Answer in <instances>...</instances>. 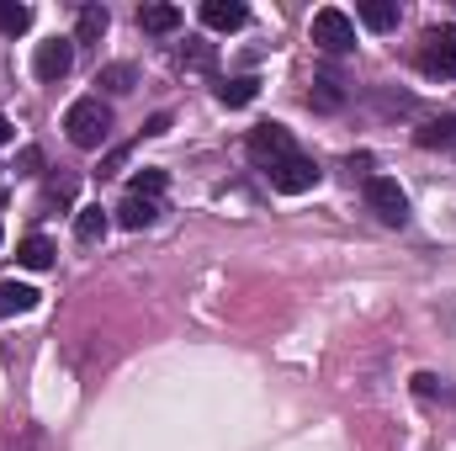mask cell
I'll list each match as a JSON object with an SVG mask.
<instances>
[{
	"label": "cell",
	"mask_w": 456,
	"mask_h": 451,
	"mask_svg": "<svg viewBox=\"0 0 456 451\" xmlns=\"http://www.w3.org/2000/svg\"><path fill=\"white\" fill-rule=\"evenodd\" d=\"M64 133H69L75 149H102L107 133H112V107H107L102 96H80V102H69V112H64Z\"/></svg>",
	"instance_id": "6da1fadb"
},
{
	"label": "cell",
	"mask_w": 456,
	"mask_h": 451,
	"mask_svg": "<svg viewBox=\"0 0 456 451\" xmlns=\"http://www.w3.org/2000/svg\"><path fill=\"white\" fill-rule=\"evenodd\" d=\"M361 197H366V208H371V218H377V224H387V228L409 224V197H403V186H398L393 176H366Z\"/></svg>",
	"instance_id": "7a4b0ae2"
},
{
	"label": "cell",
	"mask_w": 456,
	"mask_h": 451,
	"mask_svg": "<svg viewBox=\"0 0 456 451\" xmlns=\"http://www.w3.org/2000/svg\"><path fill=\"white\" fill-rule=\"evenodd\" d=\"M419 70L430 80H456V27H430L425 43H419Z\"/></svg>",
	"instance_id": "3957f363"
},
{
	"label": "cell",
	"mask_w": 456,
	"mask_h": 451,
	"mask_svg": "<svg viewBox=\"0 0 456 451\" xmlns=\"http://www.w3.org/2000/svg\"><path fill=\"white\" fill-rule=\"evenodd\" d=\"M244 149H249V160H255L265 176H271L281 160H292V154H297V144H292V133H287L281 122H260V127L249 133V144H244Z\"/></svg>",
	"instance_id": "277c9868"
},
{
	"label": "cell",
	"mask_w": 456,
	"mask_h": 451,
	"mask_svg": "<svg viewBox=\"0 0 456 451\" xmlns=\"http://www.w3.org/2000/svg\"><path fill=\"white\" fill-rule=\"evenodd\" d=\"M314 43H319L324 53H350V48H355V21L345 16L340 5L314 11Z\"/></svg>",
	"instance_id": "5b68a950"
},
{
	"label": "cell",
	"mask_w": 456,
	"mask_h": 451,
	"mask_svg": "<svg viewBox=\"0 0 456 451\" xmlns=\"http://www.w3.org/2000/svg\"><path fill=\"white\" fill-rule=\"evenodd\" d=\"M69 70H75V37H48V43H37V53H32V75H37L43 86H59Z\"/></svg>",
	"instance_id": "8992f818"
},
{
	"label": "cell",
	"mask_w": 456,
	"mask_h": 451,
	"mask_svg": "<svg viewBox=\"0 0 456 451\" xmlns=\"http://www.w3.org/2000/svg\"><path fill=\"white\" fill-rule=\"evenodd\" d=\"M319 176H324V170H319L308 154H292V160H281V165L271 170V186H276L281 197H303V192L319 186Z\"/></svg>",
	"instance_id": "52a82bcc"
},
{
	"label": "cell",
	"mask_w": 456,
	"mask_h": 451,
	"mask_svg": "<svg viewBox=\"0 0 456 451\" xmlns=\"http://www.w3.org/2000/svg\"><path fill=\"white\" fill-rule=\"evenodd\" d=\"M249 21V11L239 5V0H202V27H213V32H239Z\"/></svg>",
	"instance_id": "ba28073f"
},
{
	"label": "cell",
	"mask_w": 456,
	"mask_h": 451,
	"mask_svg": "<svg viewBox=\"0 0 456 451\" xmlns=\"http://www.w3.org/2000/svg\"><path fill=\"white\" fill-rule=\"evenodd\" d=\"M117 224L133 228V234H138V228H154V224H159V202H154V197H133V192H127V197L117 202Z\"/></svg>",
	"instance_id": "9c48e42d"
},
{
	"label": "cell",
	"mask_w": 456,
	"mask_h": 451,
	"mask_svg": "<svg viewBox=\"0 0 456 451\" xmlns=\"http://www.w3.org/2000/svg\"><path fill=\"white\" fill-rule=\"evenodd\" d=\"M138 27L154 32V37H170V32H181V5H165V0L138 5Z\"/></svg>",
	"instance_id": "30bf717a"
},
{
	"label": "cell",
	"mask_w": 456,
	"mask_h": 451,
	"mask_svg": "<svg viewBox=\"0 0 456 451\" xmlns=\"http://www.w3.org/2000/svg\"><path fill=\"white\" fill-rule=\"evenodd\" d=\"M107 27H112V11L91 0V5H80V16H75V43H102Z\"/></svg>",
	"instance_id": "8fae6325"
},
{
	"label": "cell",
	"mask_w": 456,
	"mask_h": 451,
	"mask_svg": "<svg viewBox=\"0 0 456 451\" xmlns=\"http://www.w3.org/2000/svg\"><path fill=\"white\" fill-rule=\"evenodd\" d=\"M37 287H27V282H0V319H11V314H32L37 308Z\"/></svg>",
	"instance_id": "7c38bea8"
},
{
	"label": "cell",
	"mask_w": 456,
	"mask_h": 451,
	"mask_svg": "<svg viewBox=\"0 0 456 451\" xmlns=\"http://www.w3.org/2000/svg\"><path fill=\"white\" fill-rule=\"evenodd\" d=\"M308 107L314 112H340L345 107V86L335 75H314V86H308Z\"/></svg>",
	"instance_id": "4fadbf2b"
},
{
	"label": "cell",
	"mask_w": 456,
	"mask_h": 451,
	"mask_svg": "<svg viewBox=\"0 0 456 451\" xmlns=\"http://www.w3.org/2000/svg\"><path fill=\"white\" fill-rule=\"evenodd\" d=\"M53 255H59V250H53V239H43V234H27V239L16 244V260H21L27 271H48Z\"/></svg>",
	"instance_id": "5bb4252c"
},
{
	"label": "cell",
	"mask_w": 456,
	"mask_h": 451,
	"mask_svg": "<svg viewBox=\"0 0 456 451\" xmlns=\"http://www.w3.org/2000/svg\"><path fill=\"white\" fill-rule=\"evenodd\" d=\"M107 228H112V218H107V208H96V202L75 213V239H80V244H102Z\"/></svg>",
	"instance_id": "9a60e30c"
},
{
	"label": "cell",
	"mask_w": 456,
	"mask_h": 451,
	"mask_svg": "<svg viewBox=\"0 0 456 451\" xmlns=\"http://www.w3.org/2000/svg\"><path fill=\"white\" fill-rule=\"evenodd\" d=\"M255 96H260V80H255V75H233V80H218V102H224L228 112H233V107H249Z\"/></svg>",
	"instance_id": "2e32d148"
},
{
	"label": "cell",
	"mask_w": 456,
	"mask_h": 451,
	"mask_svg": "<svg viewBox=\"0 0 456 451\" xmlns=\"http://www.w3.org/2000/svg\"><path fill=\"white\" fill-rule=\"evenodd\" d=\"M414 144H419V149H452L456 144V117H436V122H425V127L414 133Z\"/></svg>",
	"instance_id": "e0dca14e"
},
{
	"label": "cell",
	"mask_w": 456,
	"mask_h": 451,
	"mask_svg": "<svg viewBox=\"0 0 456 451\" xmlns=\"http://www.w3.org/2000/svg\"><path fill=\"white\" fill-rule=\"evenodd\" d=\"M355 21L371 27V32H393V27H398V5H387V0H366V5L355 11Z\"/></svg>",
	"instance_id": "ac0fdd59"
},
{
	"label": "cell",
	"mask_w": 456,
	"mask_h": 451,
	"mask_svg": "<svg viewBox=\"0 0 456 451\" xmlns=\"http://www.w3.org/2000/svg\"><path fill=\"white\" fill-rule=\"evenodd\" d=\"M96 86L112 91V96H127V91L138 86V70H133V64H102V70H96Z\"/></svg>",
	"instance_id": "d6986e66"
},
{
	"label": "cell",
	"mask_w": 456,
	"mask_h": 451,
	"mask_svg": "<svg viewBox=\"0 0 456 451\" xmlns=\"http://www.w3.org/2000/svg\"><path fill=\"white\" fill-rule=\"evenodd\" d=\"M32 27V5H21V0H0V32L5 37H21Z\"/></svg>",
	"instance_id": "ffe728a7"
},
{
	"label": "cell",
	"mask_w": 456,
	"mask_h": 451,
	"mask_svg": "<svg viewBox=\"0 0 456 451\" xmlns=\"http://www.w3.org/2000/svg\"><path fill=\"white\" fill-rule=\"evenodd\" d=\"M165 186H170V176H165V170H154V165H149V170H138V176L127 181V192H133V197H154V202L165 197Z\"/></svg>",
	"instance_id": "44dd1931"
},
{
	"label": "cell",
	"mask_w": 456,
	"mask_h": 451,
	"mask_svg": "<svg viewBox=\"0 0 456 451\" xmlns=\"http://www.w3.org/2000/svg\"><path fill=\"white\" fill-rule=\"evenodd\" d=\"M181 70H197V75H208V70H213V43H202V37H186V48H181Z\"/></svg>",
	"instance_id": "7402d4cb"
},
{
	"label": "cell",
	"mask_w": 456,
	"mask_h": 451,
	"mask_svg": "<svg viewBox=\"0 0 456 451\" xmlns=\"http://www.w3.org/2000/svg\"><path fill=\"white\" fill-rule=\"evenodd\" d=\"M414 393H419V398H436V393H446V382H441L436 372H419V377H414Z\"/></svg>",
	"instance_id": "603a6c76"
},
{
	"label": "cell",
	"mask_w": 456,
	"mask_h": 451,
	"mask_svg": "<svg viewBox=\"0 0 456 451\" xmlns=\"http://www.w3.org/2000/svg\"><path fill=\"white\" fill-rule=\"evenodd\" d=\"M16 165H21V176H37V170H43V154H37V149L27 144V149L16 154Z\"/></svg>",
	"instance_id": "cb8c5ba5"
},
{
	"label": "cell",
	"mask_w": 456,
	"mask_h": 451,
	"mask_svg": "<svg viewBox=\"0 0 456 451\" xmlns=\"http://www.w3.org/2000/svg\"><path fill=\"white\" fill-rule=\"evenodd\" d=\"M149 138H159V133H170V112H159V117H149V127H143Z\"/></svg>",
	"instance_id": "d4e9b609"
},
{
	"label": "cell",
	"mask_w": 456,
	"mask_h": 451,
	"mask_svg": "<svg viewBox=\"0 0 456 451\" xmlns=\"http://www.w3.org/2000/svg\"><path fill=\"white\" fill-rule=\"evenodd\" d=\"M122 160H127V144H122V149H112V154H107V170H102V176H112L117 165H122Z\"/></svg>",
	"instance_id": "484cf974"
},
{
	"label": "cell",
	"mask_w": 456,
	"mask_h": 451,
	"mask_svg": "<svg viewBox=\"0 0 456 451\" xmlns=\"http://www.w3.org/2000/svg\"><path fill=\"white\" fill-rule=\"evenodd\" d=\"M11 138H16V127H11V117H0V149H5Z\"/></svg>",
	"instance_id": "4316f807"
}]
</instances>
